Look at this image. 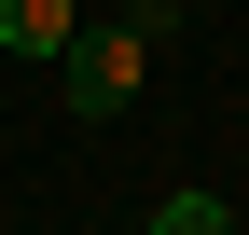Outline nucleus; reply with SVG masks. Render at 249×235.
<instances>
[{"label": "nucleus", "instance_id": "nucleus-1", "mask_svg": "<svg viewBox=\"0 0 249 235\" xmlns=\"http://www.w3.org/2000/svg\"><path fill=\"white\" fill-rule=\"evenodd\" d=\"M55 69H70V111H124V97H139V69H152V42L111 14V28H83V42L55 55Z\"/></svg>", "mask_w": 249, "mask_h": 235}, {"label": "nucleus", "instance_id": "nucleus-2", "mask_svg": "<svg viewBox=\"0 0 249 235\" xmlns=\"http://www.w3.org/2000/svg\"><path fill=\"white\" fill-rule=\"evenodd\" d=\"M70 42H83L70 0H0V55H70Z\"/></svg>", "mask_w": 249, "mask_h": 235}, {"label": "nucleus", "instance_id": "nucleus-3", "mask_svg": "<svg viewBox=\"0 0 249 235\" xmlns=\"http://www.w3.org/2000/svg\"><path fill=\"white\" fill-rule=\"evenodd\" d=\"M152 235H235V208H222V194H166V208H152Z\"/></svg>", "mask_w": 249, "mask_h": 235}, {"label": "nucleus", "instance_id": "nucleus-4", "mask_svg": "<svg viewBox=\"0 0 249 235\" xmlns=\"http://www.w3.org/2000/svg\"><path fill=\"white\" fill-rule=\"evenodd\" d=\"M139 235H152V221H139Z\"/></svg>", "mask_w": 249, "mask_h": 235}]
</instances>
